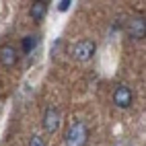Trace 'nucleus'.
I'll list each match as a JSON object with an SVG mask.
<instances>
[{"mask_svg":"<svg viewBox=\"0 0 146 146\" xmlns=\"http://www.w3.org/2000/svg\"><path fill=\"white\" fill-rule=\"evenodd\" d=\"M91 140V130L86 121L82 119H74L64 132V144L66 146H89Z\"/></svg>","mask_w":146,"mask_h":146,"instance_id":"obj_1","label":"nucleus"},{"mask_svg":"<svg viewBox=\"0 0 146 146\" xmlns=\"http://www.w3.org/2000/svg\"><path fill=\"white\" fill-rule=\"evenodd\" d=\"M97 54V43L93 39H78L74 45H72V50H70V56H72V60L76 62H80V64H86V62H91L93 58Z\"/></svg>","mask_w":146,"mask_h":146,"instance_id":"obj_2","label":"nucleus"},{"mask_svg":"<svg viewBox=\"0 0 146 146\" xmlns=\"http://www.w3.org/2000/svg\"><path fill=\"white\" fill-rule=\"evenodd\" d=\"M60 119H62V111L58 109L56 105H47L43 109L41 115V128L45 134H56L58 128H60Z\"/></svg>","mask_w":146,"mask_h":146,"instance_id":"obj_3","label":"nucleus"},{"mask_svg":"<svg viewBox=\"0 0 146 146\" xmlns=\"http://www.w3.org/2000/svg\"><path fill=\"white\" fill-rule=\"evenodd\" d=\"M111 101H113V105L117 107V109H130L132 103H134V91H132V86L125 84V82L117 84L113 89Z\"/></svg>","mask_w":146,"mask_h":146,"instance_id":"obj_4","label":"nucleus"},{"mask_svg":"<svg viewBox=\"0 0 146 146\" xmlns=\"http://www.w3.org/2000/svg\"><path fill=\"white\" fill-rule=\"evenodd\" d=\"M19 60H21V52H19L15 45H11V43L0 45V64L4 68L11 70V68H15L19 64Z\"/></svg>","mask_w":146,"mask_h":146,"instance_id":"obj_5","label":"nucleus"},{"mask_svg":"<svg viewBox=\"0 0 146 146\" xmlns=\"http://www.w3.org/2000/svg\"><path fill=\"white\" fill-rule=\"evenodd\" d=\"M125 31H128V35L132 37V39H144V33H146V21L142 15H136L132 17L128 25H125Z\"/></svg>","mask_w":146,"mask_h":146,"instance_id":"obj_6","label":"nucleus"},{"mask_svg":"<svg viewBox=\"0 0 146 146\" xmlns=\"http://www.w3.org/2000/svg\"><path fill=\"white\" fill-rule=\"evenodd\" d=\"M45 15H47V2H41V0L33 2L31 8H29V17L33 19V23H41Z\"/></svg>","mask_w":146,"mask_h":146,"instance_id":"obj_7","label":"nucleus"},{"mask_svg":"<svg viewBox=\"0 0 146 146\" xmlns=\"http://www.w3.org/2000/svg\"><path fill=\"white\" fill-rule=\"evenodd\" d=\"M37 43H39V37H37V35H29L27 39H23V52H25V54H29V52H31Z\"/></svg>","mask_w":146,"mask_h":146,"instance_id":"obj_8","label":"nucleus"},{"mask_svg":"<svg viewBox=\"0 0 146 146\" xmlns=\"http://www.w3.org/2000/svg\"><path fill=\"white\" fill-rule=\"evenodd\" d=\"M29 146H47V142H45V138H43V136H39V134H33L31 138H29Z\"/></svg>","mask_w":146,"mask_h":146,"instance_id":"obj_9","label":"nucleus"},{"mask_svg":"<svg viewBox=\"0 0 146 146\" xmlns=\"http://www.w3.org/2000/svg\"><path fill=\"white\" fill-rule=\"evenodd\" d=\"M70 4H72L70 0H64V2L58 4V11H62V13H64V11H68V8H70Z\"/></svg>","mask_w":146,"mask_h":146,"instance_id":"obj_10","label":"nucleus"}]
</instances>
